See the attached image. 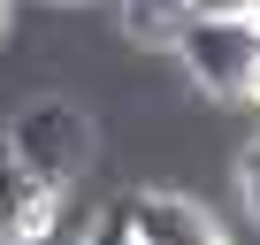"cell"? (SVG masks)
<instances>
[{"label":"cell","mask_w":260,"mask_h":245,"mask_svg":"<svg viewBox=\"0 0 260 245\" xmlns=\"http://www.w3.org/2000/svg\"><path fill=\"white\" fill-rule=\"evenodd\" d=\"M0 138H8V154H16L39 184H54V192H77L84 169H92V154H100V131H92L84 100L61 92V84L23 92V100L8 107V122H0Z\"/></svg>","instance_id":"6da1fadb"},{"label":"cell","mask_w":260,"mask_h":245,"mask_svg":"<svg viewBox=\"0 0 260 245\" xmlns=\"http://www.w3.org/2000/svg\"><path fill=\"white\" fill-rule=\"evenodd\" d=\"M176 77L207 100V107H237L245 84H252V62H260V16L245 8H199L176 39Z\"/></svg>","instance_id":"7a4b0ae2"},{"label":"cell","mask_w":260,"mask_h":245,"mask_svg":"<svg viewBox=\"0 0 260 245\" xmlns=\"http://www.w3.org/2000/svg\"><path fill=\"white\" fill-rule=\"evenodd\" d=\"M100 237H122V245H214L222 237V215L184 192V184H122L115 199H100Z\"/></svg>","instance_id":"3957f363"},{"label":"cell","mask_w":260,"mask_h":245,"mask_svg":"<svg viewBox=\"0 0 260 245\" xmlns=\"http://www.w3.org/2000/svg\"><path fill=\"white\" fill-rule=\"evenodd\" d=\"M61 199H69V192L39 184V176L8 154V138H0V237H46V230L61 222Z\"/></svg>","instance_id":"277c9868"},{"label":"cell","mask_w":260,"mask_h":245,"mask_svg":"<svg viewBox=\"0 0 260 245\" xmlns=\"http://www.w3.org/2000/svg\"><path fill=\"white\" fill-rule=\"evenodd\" d=\"M107 8H115V39H122L130 54L169 62L176 39H184V23L199 16V0H107Z\"/></svg>","instance_id":"5b68a950"},{"label":"cell","mask_w":260,"mask_h":245,"mask_svg":"<svg viewBox=\"0 0 260 245\" xmlns=\"http://www.w3.org/2000/svg\"><path fill=\"white\" fill-rule=\"evenodd\" d=\"M230 184H237V207L260 222V131H252V138L230 154Z\"/></svg>","instance_id":"8992f818"},{"label":"cell","mask_w":260,"mask_h":245,"mask_svg":"<svg viewBox=\"0 0 260 245\" xmlns=\"http://www.w3.org/2000/svg\"><path fill=\"white\" fill-rule=\"evenodd\" d=\"M237 107H252V115H260V62H252V84H245V100H237Z\"/></svg>","instance_id":"52a82bcc"},{"label":"cell","mask_w":260,"mask_h":245,"mask_svg":"<svg viewBox=\"0 0 260 245\" xmlns=\"http://www.w3.org/2000/svg\"><path fill=\"white\" fill-rule=\"evenodd\" d=\"M199 8H245V16H252V8H260V0H199Z\"/></svg>","instance_id":"ba28073f"},{"label":"cell","mask_w":260,"mask_h":245,"mask_svg":"<svg viewBox=\"0 0 260 245\" xmlns=\"http://www.w3.org/2000/svg\"><path fill=\"white\" fill-rule=\"evenodd\" d=\"M8 8H16V0H0V39H8Z\"/></svg>","instance_id":"9c48e42d"},{"label":"cell","mask_w":260,"mask_h":245,"mask_svg":"<svg viewBox=\"0 0 260 245\" xmlns=\"http://www.w3.org/2000/svg\"><path fill=\"white\" fill-rule=\"evenodd\" d=\"M46 8H84V0H46Z\"/></svg>","instance_id":"30bf717a"}]
</instances>
